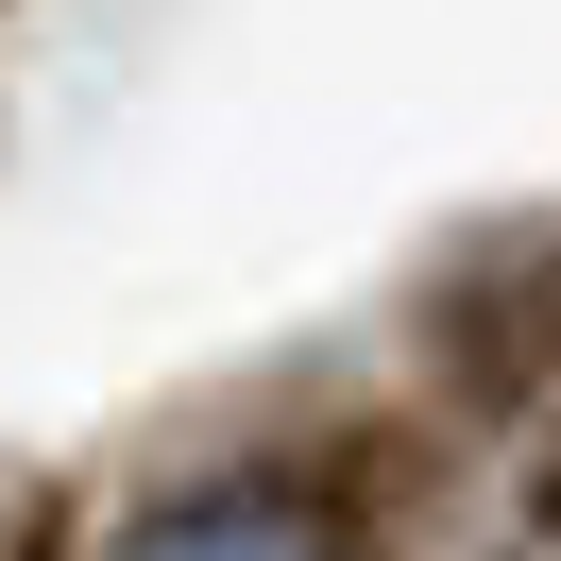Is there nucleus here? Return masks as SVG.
<instances>
[{"label": "nucleus", "mask_w": 561, "mask_h": 561, "mask_svg": "<svg viewBox=\"0 0 561 561\" xmlns=\"http://www.w3.org/2000/svg\"><path fill=\"white\" fill-rule=\"evenodd\" d=\"M409 375L443 425H545L561 409V221H477L409 289Z\"/></svg>", "instance_id": "1"}]
</instances>
